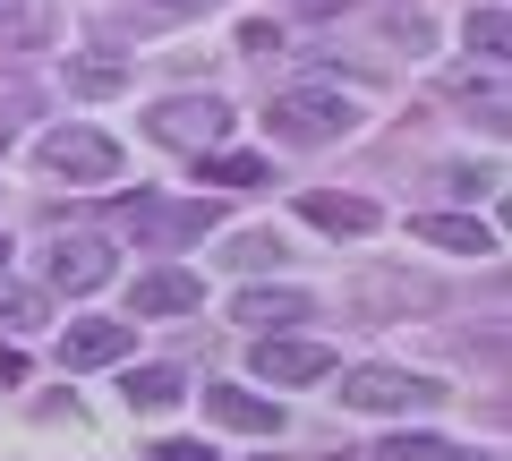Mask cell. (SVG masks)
<instances>
[{
	"label": "cell",
	"instance_id": "obj_1",
	"mask_svg": "<svg viewBox=\"0 0 512 461\" xmlns=\"http://www.w3.org/2000/svg\"><path fill=\"white\" fill-rule=\"evenodd\" d=\"M265 129H274L282 146H342V137L359 129V103H350L342 86H291V94H274Z\"/></svg>",
	"mask_w": 512,
	"mask_h": 461
},
{
	"label": "cell",
	"instance_id": "obj_2",
	"mask_svg": "<svg viewBox=\"0 0 512 461\" xmlns=\"http://www.w3.org/2000/svg\"><path fill=\"white\" fill-rule=\"evenodd\" d=\"M35 163H43V180H69V188H103V180H128V163H120V137H103V129H43L35 137Z\"/></svg>",
	"mask_w": 512,
	"mask_h": 461
},
{
	"label": "cell",
	"instance_id": "obj_3",
	"mask_svg": "<svg viewBox=\"0 0 512 461\" xmlns=\"http://www.w3.org/2000/svg\"><path fill=\"white\" fill-rule=\"evenodd\" d=\"M111 265H120V248H111L103 231H60L35 257V274H43V291H103Z\"/></svg>",
	"mask_w": 512,
	"mask_h": 461
},
{
	"label": "cell",
	"instance_id": "obj_4",
	"mask_svg": "<svg viewBox=\"0 0 512 461\" xmlns=\"http://www.w3.org/2000/svg\"><path fill=\"white\" fill-rule=\"evenodd\" d=\"M214 231V205L205 197H128V240L137 248H188Z\"/></svg>",
	"mask_w": 512,
	"mask_h": 461
},
{
	"label": "cell",
	"instance_id": "obj_5",
	"mask_svg": "<svg viewBox=\"0 0 512 461\" xmlns=\"http://www.w3.org/2000/svg\"><path fill=\"white\" fill-rule=\"evenodd\" d=\"M154 137L214 154L222 137H231V103H222V94H163V103H154Z\"/></svg>",
	"mask_w": 512,
	"mask_h": 461
},
{
	"label": "cell",
	"instance_id": "obj_6",
	"mask_svg": "<svg viewBox=\"0 0 512 461\" xmlns=\"http://www.w3.org/2000/svg\"><path fill=\"white\" fill-rule=\"evenodd\" d=\"M333 351L325 342H291V333H256V385H325Z\"/></svg>",
	"mask_w": 512,
	"mask_h": 461
},
{
	"label": "cell",
	"instance_id": "obj_7",
	"mask_svg": "<svg viewBox=\"0 0 512 461\" xmlns=\"http://www.w3.org/2000/svg\"><path fill=\"white\" fill-rule=\"evenodd\" d=\"M342 402L350 410H427V402H436V385L410 376V368H350L342 376Z\"/></svg>",
	"mask_w": 512,
	"mask_h": 461
},
{
	"label": "cell",
	"instance_id": "obj_8",
	"mask_svg": "<svg viewBox=\"0 0 512 461\" xmlns=\"http://www.w3.org/2000/svg\"><path fill=\"white\" fill-rule=\"evenodd\" d=\"M205 308V282L180 274V265H163V274H137L128 282V316H197Z\"/></svg>",
	"mask_w": 512,
	"mask_h": 461
},
{
	"label": "cell",
	"instance_id": "obj_9",
	"mask_svg": "<svg viewBox=\"0 0 512 461\" xmlns=\"http://www.w3.org/2000/svg\"><path fill=\"white\" fill-rule=\"evenodd\" d=\"M128 351V316H77L60 333V368H120Z\"/></svg>",
	"mask_w": 512,
	"mask_h": 461
},
{
	"label": "cell",
	"instance_id": "obj_10",
	"mask_svg": "<svg viewBox=\"0 0 512 461\" xmlns=\"http://www.w3.org/2000/svg\"><path fill=\"white\" fill-rule=\"evenodd\" d=\"M299 222L325 231V240H367V231H376V205L342 197V188H308V197H299Z\"/></svg>",
	"mask_w": 512,
	"mask_h": 461
},
{
	"label": "cell",
	"instance_id": "obj_11",
	"mask_svg": "<svg viewBox=\"0 0 512 461\" xmlns=\"http://www.w3.org/2000/svg\"><path fill=\"white\" fill-rule=\"evenodd\" d=\"M231 316H239L248 333H291L299 316H316V299H308V291H256V282H248Z\"/></svg>",
	"mask_w": 512,
	"mask_h": 461
},
{
	"label": "cell",
	"instance_id": "obj_12",
	"mask_svg": "<svg viewBox=\"0 0 512 461\" xmlns=\"http://www.w3.org/2000/svg\"><path fill=\"white\" fill-rule=\"evenodd\" d=\"M205 410H214V427H239V436H274L282 427V410L265 393H239V385H205Z\"/></svg>",
	"mask_w": 512,
	"mask_h": 461
},
{
	"label": "cell",
	"instance_id": "obj_13",
	"mask_svg": "<svg viewBox=\"0 0 512 461\" xmlns=\"http://www.w3.org/2000/svg\"><path fill=\"white\" fill-rule=\"evenodd\" d=\"M410 240L453 248V257H495V231H487V222H470V214H419V222H410Z\"/></svg>",
	"mask_w": 512,
	"mask_h": 461
},
{
	"label": "cell",
	"instance_id": "obj_14",
	"mask_svg": "<svg viewBox=\"0 0 512 461\" xmlns=\"http://www.w3.org/2000/svg\"><path fill=\"white\" fill-rule=\"evenodd\" d=\"M60 77H69V94L103 103V94L128 86V60H120V52H69V60H60Z\"/></svg>",
	"mask_w": 512,
	"mask_h": 461
},
{
	"label": "cell",
	"instance_id": "obj_15",
	"mask_svg": "<svg viewBox=\"0 0 512 461\" xmlns=\"http://www.w3.org/2000/svg\"><path fill=\"white\" fill-rule=\"evenodd\" d=\"M436 282H419V274H367L359 282V308H436Z\"/></svg>",
	"mask_w": 512,
	"mask_h": 461
},
{
	"label": "cell",
	"instance_id": "obj_16",
	"mask_svg": "<svg viewBox=\"0 0 512 461\" xmlns=\"http://www.w3.org/2000/svg\"><path fill=\"white\" fill-rule=\"evenodd\" d=\"M128 402H137V410H171V402H180V393H188V376L180 368H128Z\"/></svg>",
	"mask_w": 512,
	"mask_h": 461
},
{
	"label": "cell",
	"instance_id": "obj_17",
	"mask_svg": "<svg viewBox=\"0 0 512 461\" xmlns=\"http://www.w3.org/2000/svg\"><path fill=\"white\" fill-rule=\"evenodd\" d=\"M274 257H282L274 231H231V248H222V265H231V274H265Z\"/></svg>",
	"mask_w": 512,
	"mask_h": 461
},
{
	"label": "cell",
	"instance_id": "obj_18",
	"mask_svg": "<svg viewBox=\"0 0 512 461\" xmlns=\"http://www.w3.org/2000/svg\"><path fill=\"white\" fill-rule=\"evenodd\" d=\"M444 94H453V103L470 111L478 129H504V86H495V77H478V86H461V77H453V86H444Z\"/></svg>",
	"mask_w": 512,
	"mask_h": 461
},
{
	"label": "cell",
	"instance_id": "obj_19",
	"mask_svg": "<svg viewBox=\"0 0 512 461\" xmlns=\"http://www.w3.org/2000/svg\"><path fill=\"white\" fill-rule=\"evenodd\" d=\"M376 461H487V453H461V444H436V436H393L376 444Z\"/></svg>",
	"mask_w": 512,
	"mask_h": 461
},
{
	"label": "cell",
	"instance_id": "obj_20",
	"mask_svg": "<svg viewBox=\"0 0 512 461\" xmlns=\"http://www.w3.org/2000/svg\"><path fill=\"white\" fill-rule=\"evenodd\" d=\"M427 35H436L427 9H384V43H393V52H427Z\"/></svg>",
	"mask_w": 512,
	"mask_h": 461
},
{
	"label": "cell",
	"instance_id": "obj_21",
	"mask_svg": "<svg viewBox=\"0 0 512 461\" xmlns=\"http://www.w3.org/2000/svg\"><path fill=\"white\" fill-rule=\"evenodd\" d=\"M205 180H222V188H265L274 171L256 163V154H214V163H205Z\"/></svg>",
	"mask_w": 512,
	"mask_h": 461
},
{
	"label": "cell",
	"instance_id": "obj_22",
	"mask_svg": "<svg viewBox=\"0 0 512 461\" xmlns=\"http://www.w3.org/2000/svg\"><path fill=\"white\" fill-rule=\"evenodd\" d=\"M470 52H478V60H504V52H512L504 9H478V18H470Z\"/></svg>",
	"mask_w": 512,
	"mask_h": 461
},
{
	"label": "cell",
	"instance_id": "obj_23",
	"mask_svg": "<svg viewBox=\"0 0 512 461\" xmlns=\"http://www.w3.org/2000/svg\"><path fill=\"white\" fill-rule=\"evenodd\" d=\"M239 52H248V60H265V52H282V26H265V18H248V26H239Z\"/></svg>",
	"mask_w": 512,
	"mask_h": 461
},
{
	"label": "cell",
	"instance_id": "obj_24",
	"mask_svg": "<svg viewBox=\"0 0 512 461\" xmlns=\"http://www.w3.org/2000/svg\"><path fill=\"white\" fill-rule=\"evenodd\" d=\"M0 325H43V299L35 291H9V299H0Z\"/></svg>",
	"mask_w": 512,
	"mask_h": 461
},
{
	"label": "cell",
	"instance_id": "obj_25",
	"mask_svg": "<svg viewBox=\"0 0 512 461\" xmlns=\"http://www.w3.org/2000/svg\"><path fill=\"white\" fill-rule=\"evenodd\" d=\"M495 180H504V171H495V163H478V171H453V197H487Z\"/></svg>",
	"mask_w": 512,
	"mask_h": 461
},
{
	"label": "cell",
	"instance_id": "obj_26",
	"mask_svg": "<svg viewBox=\"0 0 512 461\" xmlns=\"http://www.w3.org/2000/svg\"><path fill=\"white\" fill-rule=\"evenodd\" d=\"M0 26H43V0H0Z\"/></svg>",
	"mask_w": 512,
	"mask_h": 461
},
{
	"label": "cell",
	"instance_id": "obj_27",
	"mask_svg": "<svg viewBox=\"0 0 512 461\" xmlns=\"http://www.w3.org/2000/svg\"><path fill=\"white\" fill-rule=\"evenodd\" d=\"M154 461H214V453H205V444H180V436H171V444H154Z\"/></svg>",
	"mask_w": 512,
	"mask_h": 461
},
{
	"label": "cell",
	"instance_id": "obj_28",
	"mask_svg": "<svg viewBox=\"0 0 512 461\" xmlns=\"http://www.w3.org/2000/svg\"><path fill=\"white\" fill-rule=\"evenodd\" d=\"M282 9H299V18H342L350 0H282Z\"/></svg>",
	"mask_w": 512,
	"mask_h": 461
},
{
	"label": "cell",
	"instance_id": "obj_29",
	"mask_svg": "<svg viewBox=\"0 0 512 461\" xmlns=\"http://www.w3.org/2000/svg\"><path fill=\"white\" fill-rule=\"evenodd\" d=\"M154 9H188V18H197V9H222V0H154Z\"/></svg>",
	"mask_w": 512,
	"mask_h": 461
},
{
	"label": "cell",
	"instance_id": "obj_30",
	"mask_svg": "<svg viewBox=\"0 0 512 461\" xmlns=\"http://www.w3.org/2000/svg\"><path fill=\"white\" fill-rule=\"evenodd\" d=\"M0 146H9V129H0Z\"/></svg>",
	"mask_w": 512,
	"mask_h": 461
},
{
	"label": "cell",
	"instance_id": "obj_31",
	"mask_svg": "<svg viewBox=\"0 0 512 461\" xmlns=\"http://www.w3.org/2000/svg\"><path fill=\"white\" fill-rule=\"evenodd\" d=\"M0 257H9V240H0Z\"/></svg>",
	"mask_w": 512,
	"mask_h": 461
}]
</instances>
